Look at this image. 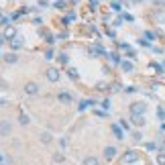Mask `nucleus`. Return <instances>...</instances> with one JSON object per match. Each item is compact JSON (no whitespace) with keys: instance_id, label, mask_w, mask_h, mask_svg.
<instances>
[{"instance_id":"obj_1","label":"nucleus","mask_w":165,"mask_h":165,"mask_svg":"<svg viewBox=\"0 0 165 165\" xmlns=\"http://www.w3.org/2000/svg\"><path fill=\"white\" fill-rule=\"evenodd\" d=\"M25 94H29V96H37L39 94V86L35 82H27L25 84Z\"/></svg>"},{"instance_id":"obj_2","label":"nucleus","mask_w":165,"mask_h":165,"mask_svg":"<svg viewBox=\"0 0 165 165\" xmlns=\"http://www.w3.org/2000/svg\"><path fill=\"white\" fill-rule=\"evenodd\" d=\"M10 131H12L10 122H8V120H0V135H2V137H8Z\"/></svg>"},{"instance_id":"obj_3","label":"nucleus","mask_w":165,"mask_h":165,"mask_svg":"<svg viewBox=\"0 0 165 165\" xmlns=\"http://www.w3.org/2000/svg\"><path fill=\"white\" fill-rule=\"evenodd\" d=\"M145 110H147V104H143V102L131 104V112H132V114H143Z\"/></svg>"},{"instance_id":"obj_4","label":"nucleus","mask_w":165,"mask_h":165,"mask_svg":"<svg viewBox=\"0 0 165 165\" xmlns=\"http://www.w3.org/2000/svg\"><path fill=\"white\" fill-rule=\"evenodd\" d=\"M137 159H139V153H135V151H129V153H126V155L122 157V161H124V163H135Z\"/></svg>"},{"instance_id":"obj_5","label":"nucleus","mask_w":165,"mask_h":165,"mask_svg":"<svg viewBox=\"0 0 165 165\" xmlns=\"http://www.w3.org/2000/svg\"><path fill=\"white\" fill-rule=\"evenodd\" d=\"M47 80H49V82H57V80H59V71H57L55 67L47 69Z\"/></svg>"},{"instance_id":"obj_6","label":"nucleus","mask_w":165,"mask_h":165,"mask_svg":"<svg viewBox=\"0 0 165 165\" xmlns=\"http://www.w3.org/2000/svg\"><path fill=\"white\" fill-rule=\"evenodd\" d=\"M104 157L108 159V161H110V159H114V157H116V149H114V147H106V149H104Z\"/></svg>"},{"instance_id":"obj_7","label":"nucleus","mask_w":165,"mask_h":165,"mask_svg":"<svg viewBox=\"0 0 165 165\" xmlns=\"http://www.w3.org/2000/svg\"><path fill=\"white\" fill-rule=\"evenodd\" d=\"M132 124L143 126V124H145V116H143V114H132Z\"/></svg>"},{"instance_id":"obj_8","label":"nucleus","mask_w":165,"mask_h":165,"mask_svg":"<svg viewBox=\"0 0 165 165\" xmlns=\"http://www.w3.org/2000/svg\"><path fill=\"white\" fill-rule=\"evenodd\" d=\"M57 100H59V102H63V104H71V96H69V94H65V92H61V94L57 96Z\"/></svg>"},{"instance_id":"obj_9","label":"nucleus","mask_w":165,"mask_h":165,"mask_svg":"<svg viewBox=\"0 0 165 165\" xmlns=\"http://www.w3.org/2000/svg\"><path fill=\"white\" fill-rule=\"evenodd\" d=\"M4 37L12 41L14 37H16V31H14V27H6V31H4Z\"/></svg>"},{"instance_id":"obj_10","label":"nucleus","mask_w":165,"mask_h":165,"mask_svg":"<svg viewBox=\"0 0 165 165\" xmlns=\"http://www.w3.org/2000/svg\"><path fill=\"white\" fill-rule=\"evenodd\" d=\"M22 45H25V43L21 41V37H14L12 41H10V47H12V49H21Z\"/></svg>"},{"instance_id":"obj_11","label":"nucleus","mask_w":165,"mask_h":165,"mask_svg":"<svg viewBox=\"0 0 165 165\" xmlns=\"http://www.w3.org/2000/svg\"><path fill=\"white\" fill-rule=\"evenodd\" d=\"M16 59H19V57H16L14 53H6L4 55V61L6 63H16Z\"/></svg>"},{"instance_id":"obj_12","label":"nucleus","mask_w":165,"mask_h":165,"mask_svg":"<svg viewBox=\"0 0 165 165\" xmlns=\"http://www.w3.org/2000/svg\"><path fill=\"white\" fill-rule=\"evenodd\" d=\"M112 132H114V135H116V139H124V132L120 131V126H116V124H114V126H112Z\"/></svg>"},{"instance_id":"obj_13","label":"nucleus","mask_w":165,"mask_h":165,"mask_svg":"<svg viewBox=\"0 0 165 165\" xmlns=\"http://www.w3.org/2000/svg\"><path fill=\"white\" fill-rule=\"evenodd\" d=\"M84 165H98V159L96 157H86L84 159Z\"/></svg>"},{"instance_id":"obj_14","label":"nucleus","mask_w":165,"mask_h":165,"mask_svg":"<svg viewBox=\"0 0 165 165\" xmlns=\"http://www.w3.org/2000/svg\"><path fill=\"white\" fill-rule=\"evenodd\" d=\"M41 141L45 145H49V143H51V135H49V132H41Z\"/></svg>"},{"instance_id":"obj_15","label":"nucleus","mask_w":165,"mask_h":165,"mask_svg":"<svg viewBox=\"0 0 165 165\" xmlns=\"http://www.w3.org/2000/svg\"><path fill=\"white\" fill-rule=\"evenodd\" d=\"M120 65H122L124 71H132V63L131 61H120Z\"/></svg>"},{"instance_id":"obj_16","label":"nucleus","mask_w":165,"mask_h":165,"mask_svg":"<svg viewBox=\"0 0 165 165\" xmlns=\"http://www.w3.org/2000/svg\"><path fill=\"white\" fill-rule=\"evenodd\" d=\"M157 163H159V165H165V151L157 153Z\"/></svg>"},{"instance_id":"obj_17","label":"nucleus","mask_w":165,"mask_h":165,"mask_svg":"<svg viewBox=\"0 0 165 165\" xmlns=\"http://www.w3.org/2000/svg\"><path fill=\"white\" fill-rule=\"evenodd\" d=\"M67 76H69V77H71V80H76V77H77V69H76V67H69V71H67Z\"/></svg>"},{"instance_id":"obj_18","label":"nucleus","mask_w":165,"mask_h":165,"mask_svg":"<svg viewBox=\"0 0 165 165\" xmlns=\"http://www.w3.org/2000/svg\"><path fill=\"white\" fill-rule=\"evenodd\" d=\"M63 159H65V157H63L61 153H55V155H53V161H55V163H61Z\"/></svg>"},{"instance_id":"obj_19","label":"nucleus","mask_w":165,"mask_h":165,"mask_svg":"<svg viewBox=\"0 0 165 165\" xmlns=\"http://www.w3.org/2000/svg\"><path fill=\"white\" fill-rule=\"evenodd\" d=\"M19 120H21V124H29V116H27V114H21Z\"/></svg>"},{"instance_id":"obj_20","label":"nucleus","mask_w":165,"mask_h":165,"mask_svg":"<svg viewBox=\"0 0 165 165\" xmlns=\"http://www.w3.org/2000/svg\"><path fill=\"white\" fill-rule=\"evenodd\" d=\"M59 61H61V63H67V55H59Z\"/></svg>"},{"instance_id":"obj_21","label":"nucleus","mask_w":165,"mask_h":165,"mask_svg":"<svg viewBox=\"0 0 165 165\" xmlns=\"http://www.w3.org/2000/svg\"><path fill=\"white\" fill-rule=\"evenodd\" d=\"M132 137H135V141H137V143H139V141H141V137H143V135H141V132H135Z\"/></svg>"},{"instance_id":"obj_22","label":"nucleus","mask_w":165,"mask_h":165,"mask_svg":"<svg viewBox=\"0 0 165 165\" xmlns=\"http://www.w3.org/2000/svg\"><path fill=\"white\" fill-rule=\"evenodd\" d=\"M147 149H149V151H155V143H147Z\"/></svg>"}]
</instances>
